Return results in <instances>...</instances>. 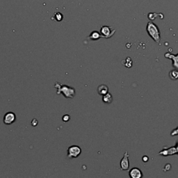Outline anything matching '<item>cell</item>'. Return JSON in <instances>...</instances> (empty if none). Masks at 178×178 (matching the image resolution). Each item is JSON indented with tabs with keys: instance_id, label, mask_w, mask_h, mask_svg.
Instances as JSON below:
<instances>
[{
	"instance_id": "cell-11",
	"label": "cell",
	"mask_w": 178,
	"mask_h": 178,
	"mask_svg": "<svg viewBox=\"0 0 178 178\" xmlns=\"http://www.w3.org/2000/svg\"><path fill=\"white\" fill-rule=\"evenodd\" d=\"M102 100L106 104H111L113 102V96L110 93H107V94L103 95Z\"/></svg>"
},
{
	"instance_id": "cell-3",
	"label": "cell",
	"mask_w": 178,
	"mask_h": 178,
	"mask_svg": "<svg viewBox=\"0 0 178 178\" xmlns=\"http://www.w3.org/2000/svg\"><path fill=\"white\" fill-rule=\"evenodd\" d=\"M81 153V149L78 145H71L68 149V157L70 159L77 158Z\"/></svg>"
},
{
	"instance_id": "cell-19",
	"label": "cell",
	"mask_w": 178,
	"mask_h": 178,
	"mask_svg": "<svg viewBox=\"0 0 178 178\" xmlns=\"http://www.w3.org/2000/svg\"><path fill=\"white\" fill-rule=\"evenodd\" d=\"M143 162H147V161H148V157H147V156H143Z\"/></svg>"
},
{
	"instance_id": "cell-17",
	"label": "cell",
	"mask_w": 178,
	"mask_h": 178,
	"mask_svg": "<svg viewBox=\"0 0 178 178\" xmlns=\"http://www.w3.org/2000/svg\"><path fill=\"white\" fill-rule=\"evenodd\" d=\"M38 124V122L36 119H34L33 121H31V125L34 126V127H36V126H37Z\"/></svg>"
},
{
	"instance_id": "cell-16",
	"label": "cell",
	"mask_w": 178,
	"mask_h": 178,
	"mask_svg": "<svg viewBox=\"0 0 178 178\" xmlns=\"http://www.w3.org/2000/svg\"><path fill=\"white\" fill-rule=\"evenodd\" d=\"M171 136H175V135H178V127H177L176 129H175V130H173L172 132H171Z\"/></svg>"
},
{
	"instance_id": "cell-9",
	"label": "cell",
	"mask_w": 178,
	"mask_h": 178,
	"mask_svg": "<svg viewBox=\"0 0 178 178\" xmlns=\"http://www.w3.org/2000/svg\"><path fill=\"white\" fill-rule=\"evenodd\" d=\"M165 57L172 60L173 67L178 68V54L177 55H173L170 53H166L165 54Z\"/></svg>"
},
{
	"instance_id": "cell-20",
	"label": "cell",
	"mask_w": 178,
	"mask_h": 178,
	"mask_svg": "<svg viewBox=\"0 0 178 178\" xmlns=\"http://www.w3.org/2000/svg\"><path fill=\"white\" fill-rule=\"evenodd\" d=\"M176 149H177V153H178V143H177V145H176Z\"/></svg>"
},
{
	"instance_id": "cell-7",
	"label": "cell",
	"mask_w": 178,
	"mask_h": 178,
	"mask_svg": "<svg viewBox=\"0 0 178 178\" xmlns=\"http://www.w3.org/2000/svg\"><path fill=\"white\" fill-rule=\"evenodd\" d=\"M130 177L132 178H141L143 177V173L138 168H133L129 172Z\"/></svg>"
},
{
	"instance_id": "cell-12",
	"label": "cell",
	"mask_w": 178,
	"mask_h": 178,
	"mask_svg": "<svg viewBox=\"0 0 178 178\" xmlns=\"http://www.w3.org/2000/svg\"><path fill=\"white\" fill-rule=\"evenodd\" d=\"M89 38H90V39H91V40H98L100 38H102V36L98 31H94L92 32V33L91 34H90V36H89Z\"/></svg>"
},
{
	"instance_id": "cell-6",
	"label": "cell",
	"mask_w": 178,
	"mask_h": 178,
	"mask_svg": "<svg viewBox=\"0 0 178 178\" xmlns=\"http://www.w3.org/2000/svg\"><path fill=\"white\" fill-rule=\"evenodd\" d=\"M121 168L123 171H127L130 168V162H129V154L127 151L124 154L123 158L122 159L120 163Z\"/></svg>"
},
{
	"instance_id": "cell-15",
	"label": "cell",
	"mask_w": 178,
	"mask_h": 178,
	"mask_svg": "<svg viewBox=\"0 0 178 178\" xmlns=\"http://www.w3.org/2000/svg\"><path fill=\"white\" fill-rule=\"evenodd\" d=\"M62 120H63V122H65V123H66V122H68L70 120V116L69 115H64L63 118H62Z\"/></svg>"
},
{
	"instance_id": "cell-5",
	"label": "cell",
	"mask_w": 178,
	"mask_h": 178,
	"mask_svg": "<svg viewBox=\"0 0 178 178\" xmlns=\"http://www.w3.org/2000/svg\"><path fill=\"white\" fill-rule=\"evenodd\" d=\"M16 115L13 112L6 113L4 116V123L5 125H11L16 121Z\"/></svg>"
},
{
	"instance_id": "cell-4",
	"label": "cell",
	"mask_w": 178,
	"mask_h": 178,
	"mask_svg": "<svg viewBox=\"0 0 178 178\" xmlns=\"http://www.w3.org/2000/svg\"><path fill=\"white\" fill-rule=\"evenodd\" d=\"M115 30L113 29L112 27H108V26H103L100 29L102 38H109L112 36L114 34Z\"/></svg>"
},
{
	"instance_id": "cell-10",
	"label": "cell",
	"mask_w": 178,
	"mask_h": 178,
	"mask_svg": "<svg viewBox=\"0 0 178 178\" xmlns=\"http://www.w3.org/2000/svg\"><path fill=\"white\" fill-rule=\"evenodd\" d=\"M98 93L100 95H104L109 93V87L105 84L100 85L98 88Z\"/></svg>"
},
{
	"instance_id": "cell-13",
	"label": "cell",
	"mask_w": 178,
	"mask_h": 178,
	"mask_svg": "<svg viewBox=\"0 0 178 178\" xmlns=\"http://www.w3.org/2000/svg\"><path fill=\"white\" fill-rule=\"evenodd\" d=\"M169 76H170L171 79H173V80H175V79H178V70H173L170 72V74H169Z\"/></svg>"
},
{
	"instance_id": "cell-18",
	"label": "cell",
	"mask_w": 178,
	"mask_h": 178,
	"mask_svg": "<svg viewBox=\"0 0 178 178\" xmlns=\"http://www.w3.org/2000/svg\"><path fill=\"white\" fill-rule=\"evenodd\" d=\"M62 18H63V16H62V15L61 13L57 14V20L58 21H61L62 20Z\"/></svg>"
},
{
	"instance_id": "cell-1",
	"label": "cell",
	"mask_w": 178,
	"mask_h": 178,
	"mask_svg": "<svg viewBox=\"0 0 178 178\" xmlns=\"http://www.w3.org/2000/svg\"><path fill=\"white\" fill-rule=\"evenodd\" d=\"M54 87L57 89V95H60V94L62 93L64 97L66 98H70V99L73 98L74 95H75L76 92L74 88L70 87L66 85H62L58 82L55 83Z\"/></svg>"
},
{
	"instance_id": "cell-2",
	"label": "cell",
	"mask_w": 178,
	"mask_h": 178,
	"mask_svg": "<svg viewBox=\"0 0 178 178\" xmlns=\"http://www.w3.org/2000/svg\"><path fill=\"white\" fill-rule=\"evenodd\" d=\"M147 32L156 43H159L161 40L159 29L153 22H149L147 25Z\"/></svg>"
},
{
	"instance_id": "cell-8",
	"label": "cell",
	"mask_w": 178,
	"mask_h": 178,
	"mask_svg": "<svg viewBox=\"0 0 178 178\" xmlns=\"http://www.w3.org/2000/svg\"><path fill=\"white\" fill-rule=\"evenodd\" d=\"M177 151L176 149V146L171 147V148L168 150H163L162 151H161L159 154V155H163V156H168V155H172V154H177Z\"/></svg>"
},
{
	"instance_id": "cell-14",
	"label": "cell",
	"mask_w": 178,
	"mask_h": 178,
	"mask_svg": "<svg viewBox=\"0 0 178 178\" xmlns=\"http://www.w3.org/2000/svg\"><path fill=\"white\" fill-rule=\"evenodd\" d=\"M125 63H123V65L128 68H131L132 66V61L130 57H127L125 60Z\"/></svg>"
}]
</instances>
